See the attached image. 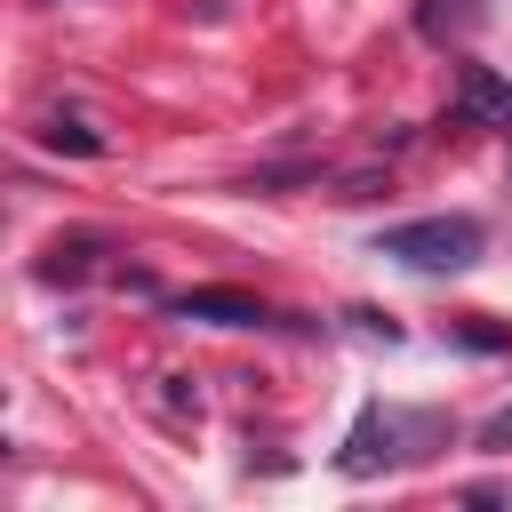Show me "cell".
<instances>
[{
    "instance_id": "cell-1",
    "label": "cell",
    "mask_w": 512,
    "mask_h": 512,
    "mask_svg": "<svg viewBox=\"0 0 512 512\" xmlns=\"http://www.w3.org/2000/svg\"><path fill=\"white\" fill-rule=\"evenodd\" d=\"M480 248H488V224L480 216H416V224L376 232V256H392L408 272H472Z\"/></svg>"
},
{
    "instance_id": "cell-2",
    "label": "cell",
    "mask_w": 512,
    "mask_h": 512,
    "mask_svg": "<svg viewBox=\"0 0 512 512\" xmlns=\"http://www.w3.org/2000/svg\"><path fill=\"white\" fill-rule=\"evenodd\" d=\"M456 112L488 136H512V80L496 64H456Z\"/></svg>"
},
{
    "instance_id": "cell-3",
    "label": "cell",
    "mask_w": 512,
    "mask_h": 512,
    "mask_svg": "<svg viewBox=\"0 0 512 512\" xmlns=\"http://www.w3.org/2000/svg\"><path fill=\"white\" fill-rule=\"evenodd\" d=\"M168 312H176V320H208V328H264V320H272V312H264L256 296H240V288H184Z\"/></svg>"
},
{
    "instance_id": "cell-4",
    "label": "cell",
    "mask_w": 512,
    "mask_h": 512,
    "mask_svg": "<svg viewBox=\"0 0 512 512\" xmlns=\"http://www.w3.org/2000/svg\"><path fill=\"white\" fill-rule=\"evenodd\" d=\"M480 16H488L480 0H416V32H424V40H440V48H448V40H464Z\"/></svg>"
},
{
    "instance_id": "cell-5",
    "label": "cell",
    "mask_w": 512,
    "mask_h": 512,
    "mask_svg": "<svg viewBox=\"0 0 512 512\" xmlns=\"http://www.w3.org/2000/svg\"><path fill=\"white\" fill-rule=\"evenodd\" d=\"M96 256H104V240H96V232H72V240H48V256H40V280H48V288H56V280H80V272H88Z\"/></svg>"
},
{
    "instance_id": "cell-6",
    "label": "cell",
    "mask_w": 512,
    "mask_h": 512,
    "mask_svg": "<svg viewBox=\"0 0 512 512\" xmlns=\"http://www.w3.org/2000/svg\"><path fill=\"white\" fill-rule=\"evenodd\" d=\"M40 144H48V152H72V160H96V152H104V136H96L80 112H48V120H40Z\"/></svg>"
},
{
    "instance_id": "cell-7",
    "label": "cell",
    "mask_w": 512,
    "mask_h": 512,
    "mask_svg": "<svg viewBox=\"0 0 512 512\" xmlns=\"http://www.w3.org/2000/svg\"><path fill=\"white\" fill-rule=\"evenodd\" d=\"M480 448H512V408H496V416L480 424Z\"/></svg>"
}]
</instances>
